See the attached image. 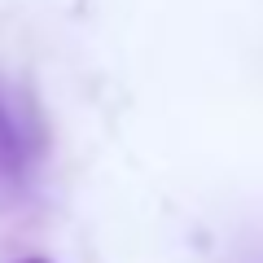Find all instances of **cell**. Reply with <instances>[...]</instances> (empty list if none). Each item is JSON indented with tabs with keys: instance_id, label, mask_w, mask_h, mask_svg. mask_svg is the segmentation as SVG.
<instances>
[{
	"instance_id": "1",
	"label": "cell",
	"mask_w": 263,
	"mask_h": 263,
	"mask_svg": "<svg viewBox=\"0 0 263 263\" xmlns=\"http://www.w3.org/2000/svg\"><path fill=\"white\" fill-rule=\"evenodd\" d=\"M40 158V136L5 97H0V176L22 180Z\"/></svg>"
},
{
	"instance_id": "2",
	"label": "cell",
	"mask_w": 263,
	"mask_h": 263,
	"mask_svg": "<svg viewBox=\"0 0 263 263\" xmlns=\"http://www.w3.org/2000/svg\"><path fill=\"white\" fill-rule=\"evenodd\" d=\"M22 263H48V259H22Z\"/></svg>"
}]
</instances>
